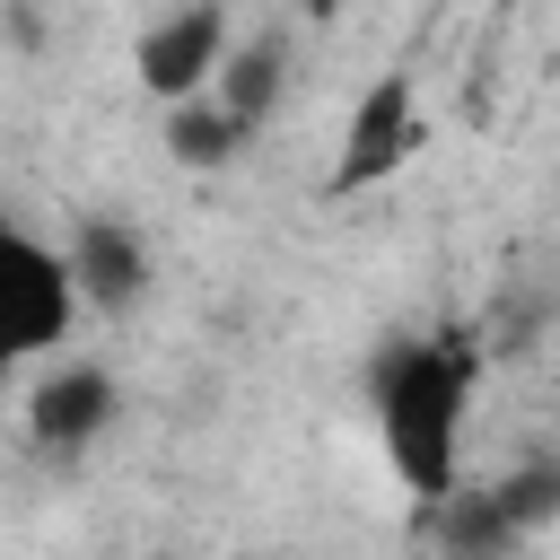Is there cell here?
Here are the masks:
<instances>
[{"mask_svg": "<svg viewBox=\"0 0 560 560\" xmlns=\"http://www.w3.org/2000/svg\"><path fill=\"white\" fill-rule=\"evenodd\" d=\"M245 140H254V122H245V114H228L210 88H201V96H184V105H166V158H175V166H192V175H201V166H228Z\"/></svg>", "mask_w": 560, "mask_h": 560, "instance_id": "cell-8", "label": "cell"}, {"mask_svg": "<svg viewBox=\"0 0 560 560\" xmlns=\"http://www.w3.org/2000/svg\"><path fill=\"white\" fill-rule=\"evenodd\" d=\"M411 149H420L411 70H376L368 96L350 105V131H341V158H332V192H368V184H385Z\"/></svg>", "mask_w": 560, "mask_h": 560, "instance_id": "cell-4", "label": "cell"}, {"mask_svg": "<svg viewBox=\"0 0 560 560\" xmlns=\"http://www.w3.org/2000/svg\"><path fill=\"white\" fill-rule=\"evenodd\" d=\"M79 306H88V298H79L70 254H52L35 228H9V245H0V350H9V359L61 350Z\"/></svg>", "mask_w": 560, "mask_h": 560, "instance_id": "cell-2", "label": "cell"}, {"mask_svg": "<svg viewBox=\"0 0 560 560\" xmlns=\"http://www.w3.org/2000/svg\"><path fill=\"white\" fill-rule=\"evenodd\" d=\"M70 271H79V298L96 315H131L149 298V245L122 219H79L70 228Z\"/></svg>", "mask_w": 560, "mask_h": 560, "instance_id": "cell-6", "label": "cell"}, {"mask_svg": "<svg viewBox=\"0 0 560 560\" xmlns=\"http://www.w3.org/2000/svg\"><path fill=\"white\" fill-rule=\"evenodd\" d=\"M438 508H446V516H438V542H455V551H499V542H525V534L508 525L499 490H446Z\"/></svg>", "mask_w": 560, "mask_h": 560, "instance_id": "cell-9", "label": "cell"}, {"mask_svg": "<svg viewBox=\"0 0 560 560\" xmlns=\"http://www.w3.org/2000/svg\"><path fill=\"white\" fill-rule=\"evenodd\" d=\"M105 420H114V376L96 359H61L26 394V429H35L44 455H79L88 438H105Z\"/></svg>", "mask_w": 560, "mask_h": 560, "instance_id": "cell-5", "label": "cell"}, {"mask_svg": "<svg viewBox=\"0 0 560 560\" xmlns=\"http://www.w3.org/2000/svg\"><path fill=\"white\" fill-rule=\"evenodd\" d=\"M472 376H481V350H472L464 332L385 341V350H376V368H368L385 455H394L402 490H411V499H429V508L455 490V455H464V402H472Z\"/></svg>", "mask_w": 560, "mask_h": 560, "instance_id": "cell-1", "label": "cell"}, {"mask_svg": "<svg viewBox=\"0 0 560 560\" xmlns=\"http://www.w3.org/2000/svg\"><path fill=\"white\" fill-rule=\"evenodd\" d=\"M280 79H289V44H280V35H245V44H228V61H219L210 96L262 131V114L280 105Z\"/></svg>", "mask_w": 560, "mask_h": 560, "instance_id": "cell-7", "label": "cell"}, {"mask_svg": "<svg viewBox=\"0 0 560 560\" xmlns=\"http://www.w3.org/2000/svg\"><path fill=\"white\" fill-rule=\"evenodd\" d=\"M298 9H306V18H332V9H341V0H298Z\"/></svg>", "mask_w": 560, "mask_h": 560, "instance_id": "cell-11", "label": "cell"}, {"mask_svg": "<svg viewBox=\"0 0 560 560\" xmlns=\"http://www.w3.org/2000/svg\"><path fill=\"white\" fill-rule=\"evenodd\" d=\"M490 490H499V508H508L516 534H542V525L560 516V464H516V472L490 481Z\"/></svg>", "mask_w": 560, "mask_h": 560, "instance_id": "cell-10", "label": "cell"}, {"mask_svg": "<svg viewBox=\"0 0 560 560\" xmlns=\"http://www.w3.org/2000/svg\"><path fill=\"white\" fill-rule=\"evenodd\" d=\"M140 88L149 96H166V105H184V96H201L210 79H219V61H228V0H184V9H166L149 35H140Z\"/></svg>", "mask_w": 560, "mask_h": 560, "instance_id": "cell-3", "label": "cell"}]
</instances>
